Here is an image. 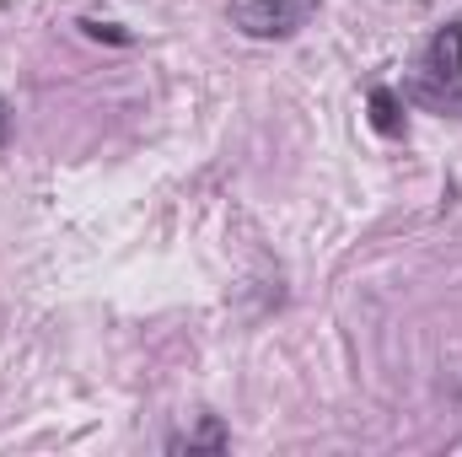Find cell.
Returning a JSON list of instances; mask_svg holds the SVG:
<instances>
[{"instance_id": "6da1fadb", "label": "cell", "mask_w": 462, "mask_h": 457, "mask_svg": "<svg viewBox=\"0 0 462 457\" xmlns=\"http://www.w3.org/2000/svg\"><path fill=\"white\" fill-rule=\"evenodd\" d=\"M403 98L430 108V114H457L462 118V16L447 22L430 43H425V60L420 70L403 81Z\"/></svg>"}, {"instance_id": "7a4b0ae2", "label": "cell", "mask_w": 462, "mask_h": 457, "mask_svg": "<svg viewBox=\"0 0 462 457\" xmlns=\"http://www.w3.org/2000/svg\"><path fill=\"white\" fill-rule=\"evenodd\" d=\"M318 0H231V22L247 38H291L307 27Z\"/></svg>"}, {"instance_id": "3957f363", "label": "cell", "mask_w": 462, "mask_h": 457, "mask_svg": "<svg viewBox=\"0 0 462 457\" xmlns=\"http://www.w3.org/2000/svg\"><path fill=\"white\" fill-rule=\"evenodd\" d=\"M226 447H231V431L216 420V415H205L194 431L167 436V452H226Z\"/></svg>"}, {"instance_id": "277c9868", "label": "cell", "mask_w": 462, "mask_h": 457, "mask_svg": "<svg viewBox=\"0 0 462 457\" xmlns=\"http://www.w3.org/2000/svg\"><path fill=\"white\" fill-rule=\"evenodd\" d=\"M365 108H371V129H376V135H387V140L403 135V98H398L393 87H371V92H365Z\"/></svg>"}, {"instance_id": "5b68a950", "label": "cell", "mask_w": 462, "mask_h": 457, "mask_svg": "<svg viewBox=\"0 0 462 457\" xmlns=\"http://www.w3.org/2000/svg\"><path fill=\"white\" fill-rule=\"evenodd\" d=\"M81 33H87V38H108V43H129V33H124V27H114V22H92V16L81 22Z\"/></svg>"}, {"instance_id": "8992f818", "label": "cell", "mask_w": 462, "mask_h": 457, "mask_svg": "<svg viewBox=\"0 0 462 457\" xmlns=\"http://www.w3.org/2000/svg\"><path fill=\"white\" fill-rule=\"evenodd\" d=\"M11 140V108H5V98H0V145Z\"/></svg>"}]
</instances>
